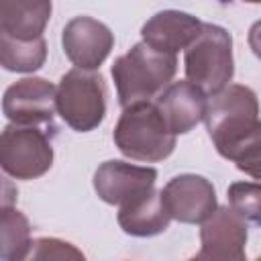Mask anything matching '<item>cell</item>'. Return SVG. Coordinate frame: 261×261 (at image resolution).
Segmentation results:
<instances>
[{
	"mask_svg": "<svg viewBox=\"0 0 261 261\" xmlns=\"http://www.w3.org/2000/svg\"><path fill=\"white\" fill-rule=\"evenodd\" d=\"M204 122L218 155L257 179L261 147L257 94L249 86L228 84L208 102Z\"/></svg>",
	"mask_w": 261,
	"mask_h": 261,
	"instance_id": "cell-1",
	"label": "cell"
},
{
	"mask_svg": "<svg viewBox=\"0 0 261 261\" xmlns=\"http://www.w3.org/2000/svg\"><path fill=\"white\" fill-rule=\"evenodd\" d=\"M177 71V57L161 53L143 41L135 43L130 51L116 57L112 63V80L116 86L118 104L128 108L141 102H153L173 80Z\"/></svg>",
	"mask_w": 261,
	"mask_h": 261,
	"instance_id": "cell-2",
	"label": "cell"
},
{
	"mask_svg": "<svg viewBox=\"0 0 261 261\" xmlns=\"http://www.w3.org/2000/svg\"><path fill=\"white\" fill-rule=\"evenodd\" d=\"M112 139L124 157L145 163L163 161L175 149V137L165 126L153 102L122 108Z\"/></svg>",
	"mask_w": 261,
	"mask_h": 261,
	"instance_id": "cell-3",
	"label": "cell"
},
{
	"mask_svg": "<svg viewBox=\"0 0 261 261\" xmlns=\"http://www.w3.org/2000/svg\"><path fill=\"white\" fill-rule=\"evenodd\" d=\"M184 69L188 82L204 94L222 92L234 75L230 33L220 24L202 22L200 35L186 49Z\"/></svg>",
	"mask_w": 261,
	"mask_h": 261,
	"instance_id": "cell-4",
	"label": "cell"
},
{
	"mask_svg": "<svg viewBox=\"0 0 261 261\" xmlns=\"http://www.w3.org/2000/svg\"><path fill=\"white\" fill-rule=\"evenodd\" d=\"M55 110L77 133L98 128L106 116V84L102 73L86 69L63 73L55 88Z\"/></svg>",
	"mask_w": 261,
	"mask_h": 261,
	"instance_id": "cell-5",
	"label": "cell"
},
{
	"mask_svg": "<svg viewBox=\"0 0 261 261\" xmlns=\"http://www.w3.org/2000/svg\"><path fill=\"white\" fill-rule=\"evenodd\" d=\"M53 165V145L39 126L6 124L0 130V169L14 179H37Z\"/></svg>",
	"mask_w": 261,
	"mask_h": 261,
	"instance_id": "cell-6",
	"label": "cell"
},
{
	"mask_svg": "<svg viewBox=\"0 0 261 261\" xmlns=\"http://www.w3.org/2000/svg\"><path fill=\"white\" fill-rule=\"evenodd\" d=\"M2 114L10 124H51L55 116V86L45 77H22L6 88Z\"/></svg>",
	"mask_w": 261,
	"mask_h": 261,
	"instance_id": "cell-7",
	"label": "cell"
},
{
	"mask_svg": "<svg viewBox=\"0 0 261 261\" xmlns=\"http://www.w3.org/2000/svg\"><path fill=\"white\" fill-rule=\"evenodd\" d=\"M161 198L169 216L184 224H202L218 206L212 181L196 173L171 177L161 190Z\"/></svg>",
	"mask_w": 261,
	"mask_h": 261,
	"instance_id": "cell-8",
	"label": "cell"
},
{
	"mask_svg": "<svg viewBox=\"0 0 261 261\" xmlns=\"http://www.w3.org/2000/svg\"><path fill=\"white\" fill-rule=\"evenodd\" d=\"M61 45L75 69L96 71L110 55L114 35L104 22L92 16H75L63 27Z\"/></svg>",
	"mask_w": 261,
	"mask_h": 261,
	"instance_id": "cell-9",
	"label": "cell"
},
{
	"mask_svg": "<svg viewBox=\"0 0 261 261\" xmlns=\"http://www.w3.org/2000/svg\"><path fill=\"white\" fill-rule=\"evenodd\" d=\"M155 181H157L155 167L135 165L120 159L104 161L94 173V190L98 198L118 208L153 190Z\"/></svg>",
	"mask_w": 261,
	"mask_h": 261,
	"instance_id": "cell-10",
	"label": "cell"
},
{
	"mask_svg": "<svg viewBox=\"0 0 261 261\" xmlns=\"http://www.w3.org/2000/svg\"><path fill=\"white\" fill-rule=\"evenodd\" d=\"M247 239H249L247 222L232 208L216 206L212 216L202 222L200 251L220 261H247V253H245Z\"/></svg>",
	"mask_w": 261,
	"mask_h": 261,
	"instance_id": "cell-11",
	"label": "cell"
},
{
	"mask_svg": "<svg viewBox=\"0 0 261 261\" xmlns=\"http://www.w3.org/2000/svg\"><path fill=\"white\" fill-rule=\"evenodd\" d=\"M153 104L159 110L169 133L175 137L190 133L204 120L208 100L206 94L198 90L194 84H190L188 80H179L171 82L155 98Z\"/></svg>",
	"mask_w": 261,
	"mask_h": 261,
	"instance_id": "cell-12",
	"label": "cell"
},
{
	"mask_svg": "<svg viewBox=\"0 0 261 261\" xmlns=\"http://www.w3.org/2000/svg\"><path fill=\"white\" fill-rule=\"evenodd\" d=\"M202 31V20L184 10H161L153 14L141 29L143 43L161 51L175 55L186 51Z\"/></svg>",
	"mask_w": 261,
	"mask_h": 261,
	"instance_id": "cell-13",
	"label": "cell"
},
{
	"mask_svg": "<svg viewBox=\"0 0 261 261\" xmlns=\"http://www.w3.org/2000/svg\"><path fill=\"white\" fill-rule=\"evenodd\" d=\"M120 228L130 237H155L167 230L171 216L163 204L161 190H149L147 194L130 200L118 208L116 216Z\"/></svg>",
	"mask_w": 261,
	"mask_h": 261,
	"instance_id": "cell-14",
	"label": "cell"
},
{
	"mask_svg": "<svg viewBox=\"0 0 261 261\" xmlns=\"http://www.w3.org/2000/svg\"><path fill=\"white\" fill-rule=\"evenodd\" d=\"M51 18V2L2 0V33L14 39H39Z\"/></svg>",
	"mask_w": 261,
	"mask_h": 261,
	"instance_id": "cell-15",
	"label": "cell"
},
{
	"mask_svg": "<svg viewBox=\"0 0 261 261\" xmlns=\"http://www.w3.org/2000/svg\"><path fill=\"white\" fill-rule=\"evenodd\" d=\"M47 59V43L39 39H14L0 35V65L8 71L31 73L43 67Z\"/></svg>",
	"mask_w": 261,
	"mask_h": 261,
	"instance_id": "cell-16",
	"label": "cell"
},
{
	"mask_svg": "<svg viewBox=\"0 0 261 261\" xmlns=\"http://www.w3.org/2000/svg\"><path fill=\"white\" fill-rule=\"evenodd\" d=\"M31 245V222L14 206L0 208V261H20Z\"/></svg>",
	"mask_w": 261,
	"mask_h": 261,
	"instance_id": "cell-17",
	"label": "cell"
},
{
	"mask_svg": "<svg viewBox=\"0 0 261 261\" xmlns=\"http://www.w3.org/2000/svg\"><path fill=\"white\" fill-rule=\"evenodd\" d=\"M20 261H86V255L69 241L57 237H41L31 241Z\"/></svg>",
	"mask_w": 261,
	"mask_h": 261,
	"instance_id": "cell-18",
	"label": "cell"
},
{
	"mask_svg": "<svg viewBox=\"0 0 261 261\" xmlns=\"http://www.w3.org/2000/svg\"><path fill=\"white\" fill-rule=\"evenodd\" d=\"M228 202L245 222L259 224L261 214V188L257 181H234L228 186Z\"/></svg>",
	"mask_w": 261,
	"mask_h": 261,
	"instance_id": "cell-19",
	"label": "cell"
},
{
	"mask_svg": "<svg viewBox=\"0 0 261 261\" xmlns=\"http://www.w3.org/2000/svg\"><path fill=\"white\" fill-rule=\"evenodd\" d=\"M18 200V190L12 184V179L6 177V173L0 169V208L14 206Z\"/></svg>",
	"mask_w": 261,
	"mask_h": 261,
	"instance_id": "cell-20",
	"label": "cell"
},
{
	"mask_svg": "<svg viewBox=\"0 0 261 261\" xmlns=\"http://www.w3.org/2000/svg\"><path fill=\"white\" fill-rule=\"evenodd\" d=\"M188 261H220V259H216V257H212V255H208V253H204V251H200L198 255H194V257H190Z\"/></svg>",
	"mask_w": 261,
	"mask_h": 261,
	"instance_id": "cell-21",
	"label": "cell"
},
{
	"mask_svg": "<svg viewBox=\"0 0 261 261\" xmlns=\"http://www.w3.org/2000/svg\"><path fill=\"white\" fill-rule=\"evenodd\" d=\"M0 33H2V0H0Z\"/></svg>",
	"mask_w": 261,
	"mask_h": 261,
	"instance_id": "cell-22",
	"label": "cell"
}]
</instances>
